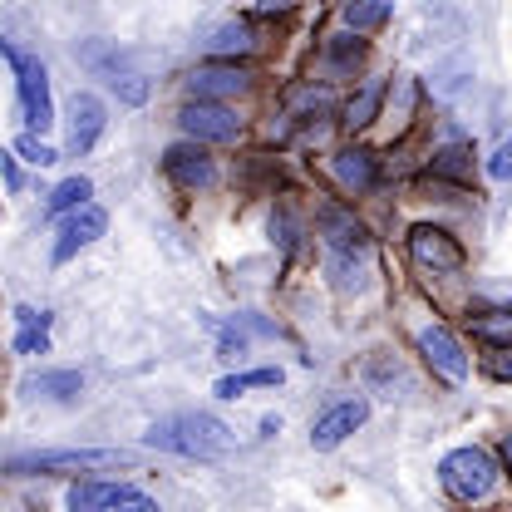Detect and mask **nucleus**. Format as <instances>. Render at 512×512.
<instances>
[{
  "label": "nucleus",
  "mask_w": 512,
  "mask_h": 512,
  "mask_svg": "<svg viewBox=\"0 0 512 512\" xmlns=\"http://www.w3.org/2000/svg\"><path fill=\"white\" fill-rule=\"evenodd\" d=\"M133 453L128 448H50V453H25L10 458L5 473L25 478V473H104V468H128Z\"/></svg>",
  "instance_id": "nucleus-3"
},
{
  "label": "nucleus",
  "mask_w": 512,
  "mask_h": 512,
  "mask_svg": "<svg viewBox=\"0 0 512 512\" xmlns=\"http://www.w3.org/2000/svg\"><path fill=\"white\" fill-rule=\"evenodd\" d=\"M434 173H439V178H458V183H463V178L473 173V158H468V148H463V143H458V148H444V153L434 158Z\"/></svg>",
  "instance_id": "nucleus-25"
},
{
  "label": "nucleus",
  "mask_w": 512,
  "mask_h": 512,
  "mask_svg": "<svg viewBox=\"0 0 512 512\" xmlns=\"http://www.w3.org/2000/svg\"><path fill=\"white\" fill-rule=\"evenodd\" d=\"M389 20V0H345V25L350 30H380Z\"/></svg>",
  "instance_id": "nucleus-21"
},
{
  "label": "nucleus",
  "mask_w": 512,
  "mask_h": 512,
  "mask_svg": "<svg viewBox=\"0 0 512 512\" xmlns=\"http://www.w3.org/2000/svg\"><path fill=\"white\" fill-rule=\"evenodd\" d=\"M15 320H20L15 350H20V355H45V350H50V316H45V311H35V306H20Z\"/></svg>",
  "instance_id": "nucleus-17"
},
{
  "label": "nucleus",
  "mask_w": 512,
  "mask_h": 512,
  "mask_svg": "<svg viewBox=\"0 0 512 512\" xmlns=\"http://www.w3.org/2000/svg\"><path fill=\"white\" fill-rule=\"evenodd\" d=\"M380 104H384V79H365L360 94L345 104V128L355 133V128L375 124V119H380Z\"/></svg>",
  "instance_id": "nucleus-18"
},
{
  "label": "nucleus",
  "mask_w": 512,
  "mask_h": 512,
  "mask_svg": "<svg viewBox=\"0 0 512 512\" xmlns=\"http://www.w3.org/2000/svg\"><path fill=\"white\" fill-rule=\"evenodd\" d=\"M488 178H498V183H512V138L498 143V153L488 158Z\"/></svg>",
  "instance_id": "nucleus-27"
},
{
  "label": "nucleus",
  "mask_w": 512,
  "mask_h": 512,
  "mask_svg": "<svg viewBox=\"0 0 512 512\" xmlns=\"http://www.w3.org/2000/svg\"><path fill=\"white\" fill-rule=\"evenodd\" d=\"M237 444V434L212 419V414H168L148 429V448H163V453H178V458H197V463H212V458H227Z\"/></svg>",
  "instance_id": "nucleus-1"
},
{
  "label": "nucleus",
  "mask_w": 512,
  "mask_h": 512,
  "mask_svg": "<svg viewBox=\"0 0 512 512\" xmlns=\"http://www.w3.org/2000/svg\"><path fill=\"white\" fill-rule=\"evenodd\" d=\"M79 389H84L79 370H45V375L20 380V394H30V399H74Z\"/></svg>",
  "instance_id": "nucleus-16"
},
{
  "label": "nucleus",
  "mask_w": 512,
  "mask_h": 512,
  "mask_svg": "<svg viewBox=\"0 0 512 512\" xmlns=\"http://www.w3.org/2000/svg\"><path fill=\"white\" fill-rule=\"evenodd\" d=\"M498 453H503V463H508V473H512V434H503V444H498Z\"/></svg>",
  "instance_id": "nucleus-30"
},
{
  "label": "nucleus",
  "mask_w": 512,
  "mask_h": 512,
  "mask_svg": "<svg viewBox=\"0 0 512 512\" xmlns=\"http://www.w3.org/2000/svg\"><path fill=\"white\" fill-rule=\"evenodd\" d=\"M104 232H109V212H104V207H94V202L74 207V212H69V217L60 222L55 261H69V256H79L84 247H94V242H99Z\"/></svg>",
  "instance_id": "nucleus-9"
},
{
  "label": "nucleus",
  "mask_w": 512,
  "mask_h": 512,
  "mask_svg": "<svg viewBox=\"0 0 512 512\" xmlns=\"http://www.w3.org/2000/svg\"><path fill=\"white\" fill-rule=\"evenodd\" d=\"M320 237H325V247L330 252H365L370 247V232H365V222L350 212V207H320Z\"/></svg>",
  "instance_id": "nucleus-14"
},
{
  "label": "nucleus",
  "mask_w": 512,
  "mask_h": 512,
  "mask_svg": "<svg viewBox=\"0 0 512 512\" xmlns=\"http://www.w3.org/2000/svg\"><path fill=\"white\" fill-rule=\"evenodd\" d=\"M409 256H414L424 271H434V276H448V271L463 266V247L448 237L444 227H429V222H419V227L409 232Z\"/></svg>",
  "instance_id": "nucleus-8"
},
{
  "label": "nucleus",
  "mask_w": 512,
  "mask_h": 512,
  "mask_svg": "<svg viewBox=\"0 0 512 512\" xmlns=\"http://www.w3.org/2000/svg\"><path fill=\"white\" fill-rule=\"evenodd\" d=\"M178 124L188 133L192 143H237L242 138V119L212 99H192L188 109L178 114Z\"/></svg>",
  "instance_id": "nucleus-6"
},
{
  "label": "nucleus",
  "mask_w": 512,
  "mask_h": 512,
  "mask_svg": "<svg viewBox=\"0 0 512 512\" xmlns=\"http://www.w3.org/2000/svg\"><path fill=\"white\" fill-rule=\"evenodd\" d=\"M0 55L15 64L20 109H25L30 133H50V124H55V104H50V74H45V64L35 60V55H25V50H15L10 40H0Z\"/></svg>",
  "instance_id": "nucleus-4"
},
{
  "label": "nucleus",
  "mask_w": 512,
  "mask_h": 512,
  "mask_svg": "<svg viewBox=\"0 0 512 512\" xmlns=\"http://www.w3.org/2000/svg\"><path fill=\"white\" fill-rule=\"evenodd\" d=\"M439 483L448 488V498H458V503H483L498 488V458L478 444L453 448L439 463Z\"/></svg>",
  "instance_id": "nucleus-2"
},
{
  "label": "nucleus",
  "mask_w": 512,
  "mask_h": 512,
  "mask_svg": "<svg viewBox=\"0 0 512 512\" xmlns=\"http://www.w3.org/2000/svg\"><path fill=\"white\" fill-rule=\"evenodd\" d=\"M330 276L340 291H360L365 286V261L360 252H330Z\"/></svg>",
  "instance_id": "nucleus-23"
},
{
  "label": "nucleus",
  "mask_w": 512,
  "mask_h": 512,
  "mask_svg": "<svg viewBox=\"0 0 512 512\" xmlns=\"http://www.w3.org/2000/svg\"><path fill=\"white\" fill-rule=\"evenodd\" d=\"M15 153H20L25 163H35V168H50V163H60V153L45 143V133H20V138H15Z\"/></svg>",
  "instance_id": "nucleus-24"
},
{
  "label": "nucleus",
  "mask_w": 512,
  "mask_h": 512,
  "mask_svg": "<svg viewBox=\"0 0 512 512\" xmlns=\"http://www.w3.org/2000/svg\"><path fill=\"white\" fill-rule=\"evenodd\" d=\"M104 104L89 94V89H74V99H69V153L74 158H84L94 143H99V133H104Z\"/></svg>",
  "instance_id": "nucleus-13"
},
{
  "label": "nucleus",
  "mask_w": 512,
  "mask_h": 512,
  "mask_svg": "<svg viewBox=\"0 0 512 512\" xmlns=\"http://www.w3.org/2000/svg\"><path fill=\"white\" fill-rule=\"evenodd\" d=\"M330 173H335L340 188L355 192V197L370 192L375 188V178H380V173H375V153H365V148H340V153L330 158Z\"/></svg>",
  "instance_id": "nucleus-15"
},
{
  "label": "nucleus",
  "mask_w": 512,
  "mask_h": 512,
  "mask_svg": "<svg viewBox=\"0 0 512 512\" xmlns=\"http://www.w3.org/2000/svg\"><path fill=\"white\" fill-rule=\"evenodd\" d=\"M207 50H212L217 60H227V55H252L256 40H252V30H247V25H222V30L207 40Z\"/></svg>",
  "instance_id": "nucleus-20"
},
{
  "label": "nucleus",
  "mask_w": 512,
  "mask_h": 512,
  "mask_svg": "<svg viewBox=\"0 0 512 512\" xmlns=\"http://www.w3.org/2000/svg\"><path fill=\"white\" fill-rule=\"evenodd\" d=\"M89 197H94V183H89V178H64L60 188L45 197V212H50V217H60V212H74V207H84Z\"/></svg>",
  "instance_id": "nucleus-19"
},
{
  "label": "nucleus",
  "mask_w": 512,
  "mask_h": 512,
  "mask_svg": "<svg viewBox=\"0 0 512 512\" xmlns=\"http://www.w3.org/2000/svg\"><path fill=\"white\" fill-rule=\"evenodd\" d=\"M252 89V74L242 64H202L188 74V94L192 99H232V94H247Z\"/></svg>",
  "instance_id": "nucleus-11"
},
{
  "label": "nucleus",
  "mask_w": 512,
  "mask_h": 512,
  "mask_svg": "<svg viewBox=\"0 0 512 512\" xmlns=\"http://www.w3.org/2000/svg\"><path fill=\"white\" fill-rule=\"evenodd\" d=\"M419 355L429 360V370L448 384H463L468 380V355H463V345L453 340V330L448 325H424L419 330Z\"/></svg>",
  "instance_id": "nucleus-7"
},
{
  "label": "nucleus",
  "mask_w": 512,
  "mask_h": 512,
  "mask_svg": "<svg viewBox=\"0 0 512 512\" xmlns=\"http://www.w3.org/2000/svg\"><path fill=\"white\" fill-rule=\"evenodd\" d=\"M163 168H168V178H173L178 188H188V192H202L217 183V163L202 153V143H173V148L163 153Z\"/></svg>",
  "instance_id": "nucleus-10"
},
{
  "label": "nucleus",
  "mask_w": 512,
  "mask_h": 512,
  "mask_svg": "<svg viewBox=\"0 0 512 512\" xmlns=\"http://www.w3.org/2000/svg\"><path fill=\"white\" fill-rule=\"evenodd\" d=\"M69 512H158V503L128 483H74Z\"/></svg>",
  "instance_id": "nucleus-5"
},
{
  "label": "nucleus",
  "mask_w": 512,
  "mask_h": 512,
  "mask_svg": "<svg viewBox=\"0 0 512 512\" xmlns=\"http://www.w3.org/2000/svg\"><path fill=\"white\" fill-rule=\"evenodd\" d=\"M256 10H261V15H271V10H291V0H256Z\"/></svg>",
  "instance_id": "nucleus-29"
},
{
  "label": "nucleus",
  "mask_w": 512,
  "mask_h": 512,
  "mask_svg": "<svg viewBox=\"0 0 512 512\" xmlns=\"http://www.w3.org/2000/svg\"><path fill=\"white\" fill-rule=\"evenodd\" d=\"M281 384V370H252V375H227L217 380V399H242L247 389H271Z\"/></svg>",
  "instance_id": "nucleus-22"
},
{
  "label": "nucleus",
  "mask_w": 512,
  "mask_h": 512,
  "mask_svg": "<svg viewBox=\"0 0 512 512\" xmlns=\"http://www.w3.org/2000/svg\"><path fill=\"white\" fill-rule=\"evenodd\" d=\"M370 419V404L365 399H345V404H335V409H325L316 419V429H311V444L320 453H330V448H340L360 424Z\"/></svg>",
  "instance_id": "nucleus-12"
},
{
  "label": "nucleus",
  "mask_w": 512,
  "mask_h": 512,
  "mask_svg": "<svg viewBox=\"0 0 512 512\" xmlns=\"http://www.w3.org/2000/svg\"><path fill=\"white\" fill-rule=\"evenodd\" d=\"M483 365H488V375H493V380H512V340H503V345H493Z\"/></svg>",
  "instance_id": "nucleus-26"
},
{
  "label": "nucleus",
  "mask_w": 512,
  "mask_h": 512,
  "mask_svg": "<svg viewBox=\"0 0 512 512\" xmlns=\"http://www.w3.org/2000/svg\"><path fill=\"white\" fill-rule=\"evenodd\" d=\"M0 168H5V183H10V188H20V168H15L10 158H0Z\"/></svg>",
  "instance_id": "nucleus-28"
}]
</instances>
